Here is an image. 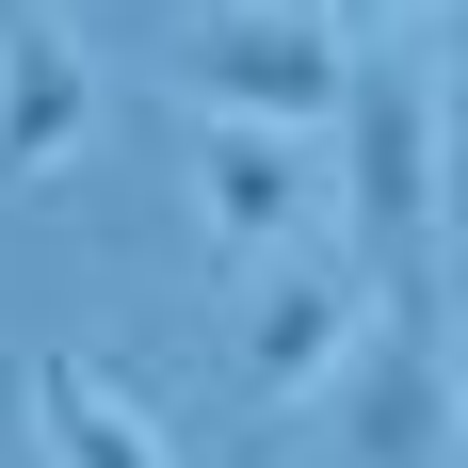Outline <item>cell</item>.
<instances>
[{"mask_svg": "<svg viewBox=\"0 0 468 468\" xmlns=\"http://www.w3.org/2000/svg\"><path fill=\"white\" fill-rule=\"evenodd\" d=\"M420 65H404V48H372V65H356V113H339V227H356V259H372L388 291L404 275H436L420 259Z\"/></svg>", "mask_w": 468, "mask_h": 468, "instance_id": "cell-3", "label": "cell"}, {"mask_svg": "<svg viewBox=\"0 0 468 468\" xmlns=\"http://www.w3.org/2000/svg\"><path fill=\"white\" fill-rule=\"evenodd\" d=\"M97 130V65H81V33L65 16H0V178H33V162H65V145Z\"/></svg>", "mask_w": 468, "mask_h": 468, "instance_id": "cell-5", "label": "cell"}, {"mask_svg": "<svg viewBox=\"0 0 468 468\" xmlns=\"http://www.w3.org/2000/svg\"><path fill=\"white\" fill-rule=\"evenodd\" d=\"M356 339H372L356 275H339V259H291V275H259V307H242V388H259V404H307V388L356 372Z\"/></svg>", "mask_w": 468, "mask_h": 468, "instance_id": "cell-4", "label": "cell"}, {"mask_svg": "<svg viewBox=\"0 0 468 468\" xmlns=\"http://www.w3.org/2000/svg\"><path fill=\"white\" fill-rule=\"evenodd\" d=\"M178 81L210 97V113H242V130L324 145L339 113H356V48H339L324 16H259V0H242V16H210V33H194V65H178Z\"/></svg>", "mask_w": 468, "mask_h": 468, "instance_id": "cell-2", "label": "cell"}, {"mask_svg": "<svg viewBox=\"0 0 468 468\" xmlns=\"http://www.w3.org/2000/svg\"><path fill=\"white\" fill-rule=\"evenodd\" d=\"M194 194H210V242H227V259H275L291 210H307V145L210 113V130H194Z\"/></svg>", "mask_w": 468, "mask_h": 468, "instance_id": "cell-7", "label": "cell"}, {"mask_svg": "<svg viewBox=\"0 0 468 468\" xmlns=\"http://www.w3.org/2000/svg\"><path fill=\"white\" fill-rule=\"evenodd\" d=\"M0 16H16V0H0Z\"/></svg>", "mask_w": 468, "mask_h": 468, "instance_id": "cell-10", "label": "cell"}, {"mask_svg": "<svg viewBox=\"0 0 468 468\" xmlns=\"http://www.w3.org/2000/svg\"><path fill=\"white\" fill-rule=\"evenodd\" d=\"M339 436H356V468H452L468 452V324L436 275H404L372 307L356 372H339Z\"/></svg>", "mask_w": 468, "mask_h": 468, "instance_id": "cell-1", "label": "cell"}, {"mask_svg": "<svg viewBox=\"0 0 468 468\" xmlns=\"http://www.w3.org/2000/svg\"><path fill=\"white\" fill-rule=\"evenodd\" d=\"M436 178H452V210H468V48H452V81H436Z\"/></svg>", "mask_w": 468, "mask_h": 468, "instance_id": "cell-8", "label": "cell"}, {"mask_svg": "<svg viewBox=\"0 0 468 468\" xmlns=\"http://www.w3.org/2000/svg\"><path fill=\"white\" fill-rule=\"evenodd\" d=\"M16 420L48 436V468H178V436L145 420L97 356H16Z\"/></svg>", "mask_w": 468, "mask_h": 468, "instance_id": "cell-6", "label": "cell"}, {"mask_svg": "<svg viewBox=\"0 0 468 468\" xmlns=\"http://www.w3.org/2000/svg\"><path fill=\"white\" fill-rule=\"evenodd\" d=\"M259 16H324V0H259Z\"/></svg>", "mask_w": 468, "mask_h": 468, "instance_id": "cell-9", "label": "cell"}]
</instances>
